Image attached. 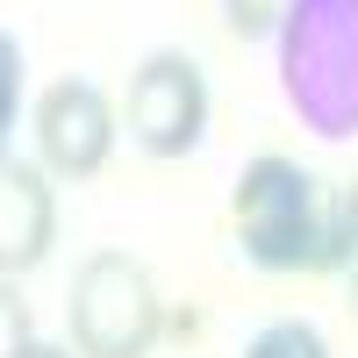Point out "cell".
Instances as JSON below:
<instances>
[{
  "mask_svg": "<svg viewBox=\"0 0 358 358\" xmlns=\"http://www.w3.org/2000/svg\"><path fill=\"white\" fill-rule=\"evenodd\" d=\"M229 215H236L244 258L265 265V273H322L351 251L337 208H322V187L294 158H251L244 179H236Z\"/></svg>",
  "mask_w": 358,
  "mask_h": 358,
  "instance_id": "1",
  "label": "cell"
},
{
  "mask_svg": "<svg viewBox=\"0 0 358 358\" xmlns=\"http://www.w3.org/2000/svg\"><path fill=\"white\" fill-rule=\"evenodd\" d=\"M280 94L315 136H358V0H294L280 22Z\"/></svg>",
  "mask_w": 358,
  "mask_h": 358,
  "instance_id": "2",
  "label": "cell"
},
{
  "mask_svg": "<svg viewBox=\"0 0 358 358\" xmlns=\"http://www.w3.org/2000/svg\"><path fill=\"white\" fill-rule=\"evenodd\" d=\"M165 301L129 251H94L72 280V344L79 358H151Z\"/></svg>",
  "mask_w": 358,
  "mask_h": 358,
  "instance_id": "3",
  "label": "cell"
},
{
  "mask_svg": "<svg viewBox=\"0 0 358 358\" xmlns=\"http://www.w3.org/2000/svg\"><path fill=\"white\" fill-rule=\"evenodd\" d=\"M129 136L151 158H187L208 136V79L187 50H158L143 57L129 79Z\"/></svg>",
  "mask_w": 358,
  "mask_h": 358,
  "instance_id": "4",
  "label": "cell"
},
{
  "mask_svg": "<svg viewBox=\"0 0 358 358\" xmlns=\"http://www.w3.org/2000/svg\"><path fill=\"white\" fill-rule=\"evenodd\" d=\"M36 151L57 179H94L115 151V108L94 79H57L36 101Z\"/></svg>",
  "mask_w": 358,
  "mask_h": 358,
  "instance_id": "5",
  "label": "cell"
},
{
  "mask_svg": "<svg viewBox=\"0 0 358 358\" xmlns=\"http://www.w3.org/2000/svg\"><path fill=\"white\" fill-rule=\"evenodd\" d=\"M57 244V201H50V179L36 165L8 158L0 165V280L43 265Z\"/></svg>",
  "mask_w": 358,
  "mask_h": 358,
  "instance_id": "6",
  "label": "cell"
},
{
  "mask_svg": "<svg viewBox=\"0 0 358 358\" xmlns=\"http://www.w3.org/2000/svg\"><path fill=\"white\" fill-rule=\"evenodd\" d=\"M244 358H330L315 322H265V330L244 344Z\"/></svg>",
  "mask_w": 358,
  "mask_h": 358,
  "instance_id": "7",
  "label": "cell"
},
{
  "mask_svg": "<svg viewBox=\"0 0 358 358\" xmlns=\"http://www.w3.org/2000/svg\"><path fill=\"white\" fill-rule=\"evenodd\" d=\"M15 108H22V43L0 29V165H8V129H15Z\"/></svg>",
  "mask_w": 358,
  "mask_h": 358,
  "instance_id": "8",
  "label": "cell"
},
{
  "mask_svg": "<svg viewBox=\"0 0 358 358\" xmlns=\"http://www.w3.org/2000/svg\"><path fill=\"white\" fill-rule=\"evenodd\" d=\"M36 351V330H29V301L0 280V358H29Z\"/></svg>",
  "mask_w": 358,
  "mask_h": 358,
  "instance_id": "9",
  "label": "cell"
},
{
  "mask_svg": "<svg viewBox=\"0 0 358 358\" xmlns=\"http://www.w3.org/2000/svg\"><path fill=\"white\" fill-rule=\"evenodd\" d=\"M294 0H222V22L236 29V36H265V29H280L287 22Z\"/></svg>",
  "mask_w": 358,
  "mask_h": 358,
  "instance_id": "10",
  "label": "cell"
},
{
  "mask_svg": "<svg viewBox=\"0 0 358 358\" xmlns=\"http://www.w3.org/2000/svg\"><path fill=\"white\" fill-rule=\"evenodd\" d=\"M337 222H344V244H358V179H351L344 201H337Z\"/></svg>",
  "mask_w": 358,
  "mask_h": 358,
  "instance_id": "11",
  "label": "cell"
},
{
  "mask_svg": "<svg viewBox=\"0 0 358 358\" xmlns=\"http://www.w3.org/2000/svg\"><path fill=\"white\" fill-rule=\"evenodd\" d=\"M29 358H72L65 344H36V351H29Z\"/></svg>",
  "mask_w": 358,
  "mask_h": 358,
  "instance_id": "12",
  "label": "cell"
},
{
  "mask_svg": "<svg viewBox=\"0 0 358 358\" xmlns=\"http://www.w3.org/2000/svg\"><path fill=\"white\" fill-rule=\"evenodd\" d=\"M351 315H358V273H351Z\"/></svg>",
  "mask_w": 358,
  "mask_h": 358,
  "instance_id": "13",
  "label": "cell"
}]
</instances>
